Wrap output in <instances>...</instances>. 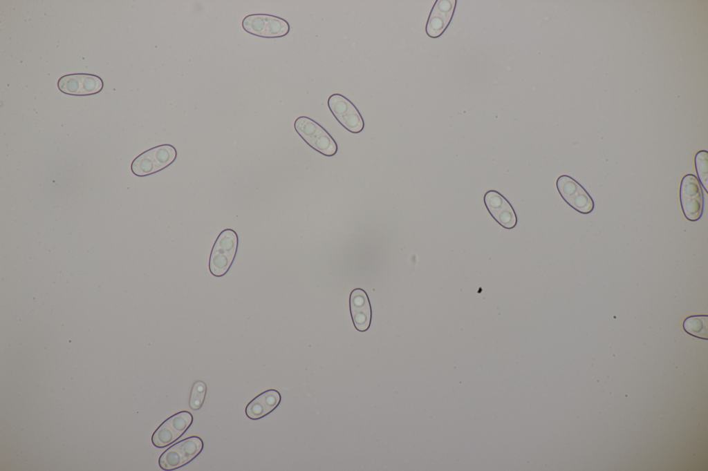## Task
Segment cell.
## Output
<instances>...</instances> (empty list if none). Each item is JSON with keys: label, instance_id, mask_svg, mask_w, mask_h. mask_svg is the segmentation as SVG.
<instances>
[{"label": "cell", "instance_id": "obj_18", "mask_svg": "<svg viewBox=\"0 0 708 471\" xmlns=\"http://www.w3.org/2000/svg\"><path fill=\"white\" fill-rule=\"evenodd\" d=\"M206 394V385L202 381L195 382L190 394L189 405L191 409L197 410L203 404Z\"/></svg>", "mask_w": 708, "mask_h": 471}, {"label": "cell", "instance_id": "obj_10", "mask_svg": "<svg viewBox=\"0 0 708 471\" xmlns=\"http://www.w3.org/2000/svg\"><path fill=\"white\" fill-rule=\"evenodd\" d=\"M455 0H437L431 11L426 32L430 37L436 38L442 35L452 17Z\"/></svg>", "mask_w": 708, "mask_h": 471}, {"label": "cell", "instance_id": "obj_2", "mask_svg": "<svg viewBox=\"0 0 708 471\" xmlns=\"http://www.w3.org/2000/svg\"><path fill=\"white\" fill-rule=\"evenodd\" d=\"M177 151L171 144H161L151 148L136 157L131 163L133 173L145 177L163 170L176 159Z\"/></svg>", "mask_w": 708, "mask_h": 471}, {"label": "cell", "instance_id": "obj_14", "mask_svg": "<svg viewBox=\"0 0 708 471\" xmlns=\"http://www.w3.org/2000/svg\"><path fill=\"white\" fill-rule=\"evenodd\" d=\"M483 202L486 209L493 218L511 206L509 201L499 192L489 190L483 196Z\"/></svg>", "mask_w": 708, "mask_h": 471}, {"label": "cell", "instance_id": "obj_1", "mask_svg": "<svg viewBox=\"0 0 708 471\" xmlns=\"http://www.w3.org/2000/svg\"><path fill=\"white\" fill-rule=\"evenodd\" d=\"M239 238L232 229L223 230L218 236L212 249L209 269L216 277L225 275L231 267L236 255Z\"/></svg>", "mask_w": 708, "mask_h": 471}, {"label": "cell", "instance_id": "obj_12", "mask_svg": "<svg viewBox=\"0 0 708 471\" xmlns=\"http://www.w3.org/2000/svg\"><path fill=\"white\" fill-rule=\"evenodd\" d=\"M304 141L313 149L325 156H333L337 151V145L335 141L322 126Z\"/></svg>", "mask_w": 708, "mask_h": 471}, {"label": "cell", "instance_id": "obj_11", "mask_svg": "<svg viewBox=\"0 0 708 471\" xmlns=\"http://www.w3.org/2000/svg\"><path fill=\"white\" fill-rule=\"evenodd\" d=\"M281 401V394L276 390H266L254 399L245 407V414L251 419L266 416L274 410Z\"/></svg>", "mask_w": 708, "mask_h": 471}, {"label": "cell", "instance_id": "obj_8", "mask_svg": "<svg viewBox=\"0 0 708 471\" xmlns=\"http://www.w3.org/2000/svg\"><path fill=\"white\" fill-rule=\"evenodd\" d=\"M57 87L61 92L67 95H91L100 93L104 87V83L97 75L77 73L60 77Z\"/></svg>", "mask_w": 708, "mask_h": 471}, {"label": "cell", "instance_id": "obj_3", "mask_svg": "<svg viewBox=\"0 0 708 471\" xmlns=\"http://www.w3.org/2000/svg\"><path fill=\"white\" fill-rule=\"evenodd\" d=\"M203 448V442L200 437H187L167 448L159 458V465L164 470L178 468L193 460Z\"/></svg>", "mask_w": 708, "mask_h": 471}, {"label": "cell", "instance_id": "obj_4", "mask_svg": "<svg viewBox=\"0 0 708 471\" xmlns=\"http://www.w3.org/2000/svg\"><path fill=\"white\" fill-rule=\"evenodd\" d=\"M242 28L248 33L263 38H278L290 31L288 21L279 17L267 14H252L242 21Z\"/></svg>", "mask_w": 708, "mask_h": 471}, {"label": "cell", "instance_id": "obj_6", "mask_svg": "<svg viewBox=\"0 0 708 471\" xmlns=\"http://www.w3.org/2000/svg\"><path fill=\"white\" fill-rule=\"evenodd\" d=\"M556 186L563 200L577 211L587 214L594 209V202L584 188L572 177L562 175L556 181Z\"/></svg>", "mask_w": 708, "mask_h": 471}, {"label": "cell", "instance_id": "obj_9", "mask_svg": "<svg viewBox=\"0 0 708 471\" xmlns=\"http://www.w3.org/2000/svg\"><path fill=\"white\" fill-rule=\"evenodd\" d=\"M349 307L355 329L361 332L367 331L371 323L372 309L369 296L363 289L352 290L349 296Z\"/></svg>", "mask_w": 708, "mask_h": 471}, {"label": "cell", "instance_id": "obj_17", "mask_svg": "<svg viewBox=\"0 0 708 471\" xmlns=\"http://www.w3.org/2000/svg\"><path fill=\"white\" fill-rule=\"evenodd\" d=\"M695 167L698 179L707 193L708 184V153L707 151H700L695 156Z\"/></svg>", "mask_w": 708, "mask_h": 471}, {"label": "cell", "instance_id": "obj_15", "mask_svg": "<svg viewBox=\"0 0 708 471\" xmlns=\"http://www.w3.org/2000/svg\"><path fill=\"white\" fill-rule=\"evenodd\" d=\"M354 104L342 95L335 93L328 99V106L336 119L346 115Z\"/></svg>", "mask_w": 708, "mask_h": 471}, {"label": "cell", "instance_id": "obj_13", "mask_svg": "<svg viewBox=\"0 0 708 471\" xmlns=\"http://www.w3.org/2000/svg\"><path fill=\"white\" fill-rule=\"evenodd\" d=\"M683 329L689 334L707 340L708 338V317L707 315L691 316L684 319Z\"/></svg>", "mask_w": 708, "mask_h": 471}, {"label": "cell", "instance_id": "obj_16", "mask_svg": "<svg viewBox=\"0 0 708 471\" xmlns=\"http://www.w3.org/2000/svg\"><path fill=\"white\" fill-rule=\"evenodd\" d=\"M337 121L353 133H360L364 127L363 118L355 105L346 115L338 119Z\"/></svg>", "mask_w": 708, "mask_h": 471}, {"label": "cell", "instance_id": "obj_5", "mask_svg": "<svg viewBox=\"0 0 708 471\" xmlns=\"http://www.w3.org/2000/svg\"><path fill=\"white\" fill-rule=\"evenodd\" d=\"M680 200L683 214L688 220L694 222L701 218L704 198L701 184L694 175L687 174L682 177Z\"/></svg>", "mask_w": 708, "mask_h": 471}, {"label": "cell", "instance_id": "obj_7", "mask_svg": "<svg viewBox=\"0 0 708 471\" xmlns=\"http://www.w3.org/2000/svg\"><path fill=\"white\" fill-rule=\"evenodd\" d=\"M193 421L188 411L179 412L166 419L153 432L151 441L158 448L165 447L182 436Z\"/></svg>", "mask_w": 708, "mask_h": 471}]
</instances>
